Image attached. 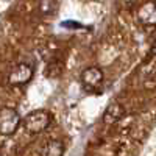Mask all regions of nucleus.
<instances>
[{
  "label": "nucleus",
  "mask_w": 156,
  "mask_h": 156,
  "mask_svg": "<svg viewBox=\"0 0 156 156\" xmlns=\"http://www.w3.org/2000/svg\"><path fill=\"white\" fill-rule=\"evenodd\" d=\"M51 123V114L45 109H36L27 114L22 120V125L25 128V131L30 134H39L45 131Z\"/></svg>",
  "instance_id": "obj_1"
},
{
  "label": "nucleus",
  "mask_w": 156,
  "mask_h": 156,
  "mask_svg": "<svg viewBox=\"0 0 156 156\" xmlns=\"http://www.w3.org/2000/svg\"><path fill=\"white\" fill-rule=\"evenodd\" d=\"M20 123H22L20 114L14 108L0 109V134H3V136L14 134Z\"/></svg>",
  "instance_id": "obj_2"
},
{
  "label": "nucleus",
  "mask_w": 156,
  "mask_h": 156,
  "mask_svg": "<svg viewBox=\"0 0 156 156\" xmlns=\"http://www.w3.org/2000/svg\"><path fill=\"white\" fill-rule=\"evenodd\" d=\"M103 78H105V76H103V70L100 67L92 66V67H86L81 72L80 81H81L84 89H87V90H97L103 84Z\"/></svg>",
  "instance_id": "obj_3"
},
{
  "label": "nucleus",
  "mask_w": 156,
  "mask_h": 156,
  "mask_svg": "<svg viewBox=\"0 0 156 156\" xmlns=\"http://www.w3.org/2000/svg\"><path fill=\"white\" fill-rule=\"evenodd\" d=\"M33 73H34V70H33V67L30 66V64L20 62V64H17V66L12 69V72L9 73L8 81H9V84H12V86H23V84H27L31 78H33Z\"/></svg>",
  "instance_id": "obj_4"
},
{
  "label": "nucleus",
  "mask_w": 156,
  "mask_h": 156,
  "mask_svg": "<svg viewBox=\"0 0 156 156\" xmlns=\"http://www.w3.org/2000/svg\"><path fill=\"white\" fill-rule=\"evenodd\" d=\"M137 19L142 25H156V0H148L139 8Z\"/></svg>",
  "instance_id": "obj_5"
},
{
  "label": "nucleus",
  "mask_w": 156,
  "mask_h": 156,
  "mask_svg": "<svg viewBox=\"0 0 156 156\" xmlns=\"http://www.w3.org/2000/svg\"><path fill=\"white\" fill-rule=\"evenodd\" d=\"M125 115V109L123 106L120 105V103H111V105L106 108L105 114H103V120H105L106 123H114L117 120H120L122 117Z\"/></svg>",
  "instance_id": "obj_6"
},
{
  "label": "nucleus",
  "mask_w": 156,
  "mask_h": 156,
  "mask_svg": "<svg viewBox=\"0 0 156 156\" xmlns=\"http://www.w3.org/2000/svg\"><path fill=\"white\" fill-rule=\"evenodd\" d=\"M64 154V144L62 140L53 139L48 140L44 148V156H62Z\"/></svg>",
  "instance_id": "obj_7"
},
{
  "label": "nucleus",
  "mask_w": 156,
  "mask_h": 156,
  "mask_svg": "<svg viewBox=\"0 0 156 156\" xmlns=\"http://www.w3.org/2000/svg\"><path fill=\"white\" fill-rule=\"evenodd\" d=\"M58 6V0H41V12L42 14H53Z\"/></svg>",
  "instance_id": "obj_8"
},
{
  "label": "nucleus",
  "mask_w": 156,
  "mask_h": 156,
  "mask_svg": "<svg viewBox=\"0 0 156 156\" xmlns=\"http://www.w3.org/2000/svg\"><path fill=\"white\" fill-rule=\"evenodd\" d=\"M151 53L156 55V39H154V42H153V45H151Z\"/></svg>",
  "instance_id": "obj_9"
}]
</instances>
